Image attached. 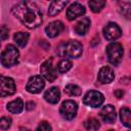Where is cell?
<instances>
[{"label": "cell", "mask_w": 131, "mask_h": 131, "mask_svg": "<svg viewBox=\"0 0 131 131\" xmlns=\"http://www.w3.org/2000/svg\"><path fill=\"white\" fill-rule=\"evenodd\" d=\"M12 13L28 29H36L43 21V15L36 3L20 1L12 7Z\"/></svg>", "instance_id": "obj_1"}, {"label": "cell", "mask_w": 131, "mask_h": 131, "mask_svg": "<svg viewBox=\"0 0 131 131\" xmlns=\"http://www.w3.org/2000/svg\"><path fill=\"white\" fill-rule=\"evenodd\" d=\"M57 52L61 57L78 58L81 56V54L83 52V46L79 41L70 40L68 42L61 43L58 46Z\"/></svg>", "instance_id": "obj_2"}, {"label": "cell", "mask_w": 131, "mask_h": 131, "mask_svg": "<svg viewBox=\"0 0 131 131\" xmlns=\"http://www.w3.org/2000/svg\"><path fill=\"white\" fill-rule=\"evenodd\" d=\"M18 57H19V52L17 48L12 44H8L1 53L0 60L5 68H10L18 62Z\"/></svg>", "instance_id": "obj_3"}, {"label": "cell", "mask_w": 131, "mask_h": 131, "mask_svg": "<svg viewBox=\"0 0 131 131\" xmlns=\"http://www.w3.org/2000/svg\"><path fill=\"white\" fill-rule=\"evenodd\" d=\"M106 54H107V59L108 61L114 64V66H118L123 57L124 54V49L122 47V45L120 43L114 42L111 43L106 46Z\"/></svg>", "instance_id": "obj_4"}, {"label": "cell", "mask_w": 131, "mask_h": 131, "mask_svg": "<svg viewBox=\"0 0 131 131\" xmlns=\"http://www.w3.org/2000/svg\"><path fill=\"white\" fill-rule=\"evenodd\" d=\"M78 112V104L74 100H66L61 103L59 107V113L61 117L66 120H73Z\"/></svg>", "instance_id": "obj_5"}, {"label": "cell", "mask_w": 131, "mask_h": 131, "mask_svg": "<svg viewBox=\"0 0 131 131\" xmlns=\"http://www.w3.org/2000/svg\"><path fill=\"white\" fill-rule=\"evenodd\" d=\"M103 101H104L103 94L100 93L99 91H95V90L88 91L83 98L84 104L91 106V107H98L103 103Z\"/></svg>", "instance_id": "obj_6"}, {"label": "cell", "mask_w": 131, "mask_h": 131, "mask_svg": "<svg viewBox=\"0 0 131 131\" xmlns=\"http://www.w3.org/2000/svg\"><path fill=\"white\" fill-rule=\"evenodd\" d=\"M16 90L13 79L0 75V97L12 95Z\"/></svg>", "instance_id": "obj_7"}, {"label": "cell", "mask_w": 131, "mask_h": 131, "mask_svg": "<svg viewBox=\"0 0 131 131\" xmlns=\"http://www.w3.org/2000/svg\"><path fill=\"white\" fill-rule=\"evenodd\" d=\"M40 72H41L42 76L49 82H53L57 77V72H56V69L54 68V66L52 63V59L51 58L45 60L41 64Z\"/></svg>", "instance_id": "obj_8"}, {"label": "cell", "mask_w": 131, "mask_h": 131, "mask_svg": "<svg viewBox=\"0 0 131 131\" xmlns=\"http://www.w3.org/2000/svg\"><path fill=\"white\" fill-rule=\"evenodd\" d=\"M45 86V82L43 80V78L39 75L37 76H33L29 79L28 83H27V86H26V89L30 92V93H40L43 88Z\"/></svg>", "instance_id": "obj_9"}, {"label": "cell", "mask_w": 131, "mask_h": 131, "mask_svg": "<svg viewBox=\"0 0 131 131\" xmlns=\"http://www.w3.org/2000/svg\"><path fill=\"white\" fill-rule=\"evenodd\" d=\"M122 35L121 28L116 23H108L103 28V36L107 41H115Z\"/></svg>", "instance_id": "obj_10"}, {"label": "cell", "mask_w": 131, "mask_h": 131, "mask_svg": "<svg viewBox=\"0 0 131 131\" xmlns=\"http://www.w3.org/2000/svg\"><path fill=\"white\" fill-rule=\"evenodd\" d=\"M85 12H86L85 7L82 4L75 2V3L71 4L70 7L67 9V17L69 20H74L75 18L84 15Z\"/></svg>", "instance_id": "obj_11"}, {"label": "cell", "mask_w": 131, "mask_h": 131, "mask_svg": "<svg viewBox=\"0 0 131 131\" xmlns=\"http://www.w3.org/2000/svg\"><path fill=\"white\" fill-rule=\"evenodd\" d=\"M116 108L112 104L104 105L100 111V117L101 119L108 124H113L116 121Z\"/></svg>", "instance_id": "obj_12"}, {"label": "cell", "mask_w": 131, "mask_h": 131, "mask_svg": "<svg viewBox=\"0 0 131 131\" xmlns=\"http://www.w3.org/2000/svg\"><path fill=\"white\" fill-rule=\"evenodd\" d=\"M97 78H98V81L100 83L110 84L115 79V74H114L113 69L111 67H102L98 72Z\"/></svg>", "instance_id": "obj_13"}, {"label": "cell", "mask_w": 131, "mask_h": 131, "mask_svg": "<svg viewBox=\"0 0 131 131\" xmlns=\"http://www.w3.org/2000/svg\"><path fill=\"white\" fill-rule=\"evenodd\" d=\"M63 30V24L60 20H54L45 28V33L49 38H54Z\"/></svg>", "instance_id": "obj_14"}, {"label": "cell", "mask_w": 131, "mask_h": 131, "mask_svg": "<svg viewBox=\"0 0 131 131\" xmlns=\"http://www.w3.org/2000/svg\"><path fill=\"white\" fill-rule=\"evenodd\" d=\"M59 98H60V92L57 87H51L48 90H46L44 93V99L51 104L57 103Z\"/></svg>", "instance_id": "obj_15"}, {"label": "cell", "mask_w": 131, "mask_h": 131, "mask_svg": "<svg viewBox=\"0 0 131 131\" xmlns=\"http://www.w3.org/2000/svg\"><path fill=\"white\" fill-rule=\"evenodd\" d=\"M90 28V19L88 17H82L75 26V32L80 35V36H83L85 35L88 30Z\"/></svg>", "instance_id": "obj_16"}, {"label": "cell", "mask_w": 131, "mask_h": 131, "mask_svg": "<svg viewBox=\"0 0 131 131\" xmlns=\"http://www.w3.org/2000/svg\"><path fill=\"white\" fill-rule=\"evenodd\" d=\"M68 4V1H52L48 8V14L50 16H55L58 14Z\"/></svg>", "instance_id": "obj_17"}, {"label": "cell", "mask_w": 131, "mask_h": 131, "mask_svg": "<svg viewBox=\"0 0 131 131\" xmlns=\"http://www.w3.org/2000/svg\"><path fill=\"white\" fill-rule=\"evenodd\" d=\"M6 108L8 112H10L12 114H19L24 110V102L20 98H16V99L8 102L6 105Z\"/></svg>", "instance_id": "obj_18"}, {"label": "cell", "mask_w": 131, "mask_h": 131, "mask_svg": "<svg viewBox=\"0 0 131 131\" xmlns=\"http://www.w3.org/2000/svg\"><path fill=\"white\" fill-rule=\"evenodd\" d=\"M120 119L123 125H125L127 128H130L131 126V112L128 107H122L120 110Z\"/></svg>", "instance_id": "obj_19"}, {"label": "cell", "mask_w": 131, "mask_h": 131, "mask_svg": "<svg viewBox=\"0 0 131 131\" xmlns=\"http://www.w3.org/2000/svg\"><path fill=\"white\" fill-rule=\"evenodd\" d=\"M29 37L30 35L28 33H25V32H18V33H15L14 36H13V40L15 41V43L19 46V47H25L29 41Z\"/></svg>", "instance_id": "obj_20"}, {"label": "cell", "mask_w": 131, "mask_h": 131, "mask_svg": "<svg viewBox=\"0 0 131 131\" xmlns=\"http://www.w3.org/2000/svg\"><path fill=\"white\" fill-rule=\"evenodd\" d=\"M84 127L88 130V131H96L99 129L100 124L98 122L97 119L95 118H89L84 122Z\"/></svg>", "instance_id": "obj_21"}, {"label": "cell", "mask_w": 131, "mask_h": 131, "mask_svg": "<svg viewBox=\"0 0 131 131\" xmlns=\"http://www.w3.org/2000/svg\"><path fill=\"white\" fill-rule=\"evenodd\" d=\"M64 92L70 96H79L82 92L81 88L75 84H68L64 87Z\"/></svg>", "instance_id": "obj_22"}, {"label": "cell", "mask_w": 131, "mask_h": 131, "mask_svg": "<svg viewBox=\"0 0 131 131\" xmlns=\"http://www.w3.org/2000/svg\"><path fill=\"white\" fill-rule=\"evenodd\" d=\"M88 5L90 6V8L93 12H99L104 7L105 1H103V0H92V1L88 2Z\"/></svg>", "instance_id": "obj_23"}, {"label": "cell", "mask_w": 131, "mask_h": 131, "mask_svg": "<svg viewBox=\"0 0 131 131\" xmlns=\"http://www.w3.org/2000/svg\"><path fill=\"white\" fill-rule=\"evenodd\" d=\"M120 10L126 18H130V11H131V2L130 1H123L120 2Z\"/></svg>", "instance_id": "obj_24"}, {"label": "cell", "mask_w": 131, "mask_h": 131, "mask_svg": "<svg viewBox=\"0 0 131 131\" xmlns=\"http://www.w3.org/2000/svg\"><path fill=\"white\" fill-rule=\"evenodd\" d=\"M72 66H73V64H72V61H71L70 59L64 58V59L60 60L59 63H58V72H59L60 74L67 73L69 70H71Z\"/></svg>", "instance_id": "obj_25"}, {"label": "cell", "mask_w": 131, "mask_h": 131, "mask_svg": "<svg viewBox=\"0 0 131 131\" xmlns=\"http://www.w3.org/2000/svg\"><path fill=\"white\" fill-rule=\"evenodd\" d=\"M11 119L9 117H2L0 118V128L2 130H7L11 126Z\"/></svg>", "instance_id": "obj_26"}, {"label": "cell", "mask_w": 131, "mask_h": 131, "mask_svg": "<svg viewBox=\"0 0 131 131\" xmlns=\"http://www.w3.org/2000/svg\"><path fill=\"white\" fill-rule=\"evenodd\" d=\"M51 130H52V128H51L50 124L47 123V122H45V121L41 122L38 125L37 129H36V131H51Z\"/></svg>", "instance_id": "obj_27"}, {"label": "cell", "mask_w": 131, "mask_h": 131, "mask_svg": "<svg viewBox=\"0 0 131 131\" xmlns=\"http://www.w3.org/2000/svg\"><path fill=\"white\" fill-rule=\"evenodd\" d=\"M8 35H9V31H8L7 27L1 26L0 27V41L7 39L8 38Z\"/></svg>", "instance_id": "obj_28"}, {"label": "cell", "mask_w": 131, "mask_h": 131, "mask_svg": "<svg viewBox=\"0 0 131 131\" xmlns=\"http://www.w3.org/2000/svg\"><path fill=\"white\" fill-rule=\"evenodd\" d=\"M35 105H36V103H35L34 101H28V102L26 103V108H27L28 111H32V110L35 108Z\"/></svg>", "instance_id": "obj_29"}, {"label": "cell", "mask_w": 131, "mask_h": 131, "mask_svg": "<svg viewBox=\"0 0 131 131\" xmlns=\"http://www.w3.org/2000/svg\"><path fill=\"white\" fill-rule=\"evenodd\" d=\"M114 94H115V96H117V98H122L123 95H124V91L121 90V89H118L114 92Z\"/></svg>", "instance_id": "obj_30"}, {"label": "cell", "mask_w": 131, "mask_h": 131, "mask_svg": "<svg viewBox=\"0 0 131 131\" xmlns=\"http://www.w3.org/2000/svg\"><path fill=\"white\" fill-rule=\"evenodd\" d=\"M20 131H30V130H28L26 128H20Z\"/></svg>", "instance_id": "obj_31"}, {"label": "cell", "mask_w": 131, "mask_h": 131, "mask_svg": "<svg viewBox=\"0 0 131 131\" xmlns=\"http://www.w3.org/2000/svg\"><path fill=\"white\" fill-rule=\"evenodd\" d=\"M108 131H114V130H108Z\"/></svg>", "instance_id": "obj_32"}]
</instances>
